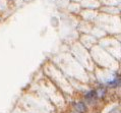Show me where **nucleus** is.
Segmentation results:
<instances>
[{
  "instance_id": "nucleus-2",
  "label": "nucleus",
  "mask_w": 121,
  "mask_h": 113,
  "mask_svg": "<svg viewBox=\"0 0 121 113\" xmlns=\"http://www.w3.org/2000/svg\"><path fill=\"white\" fill-rule=\"evenodd\" d=\"M75 110L78 113H85L86 111V106L83 102H78L75 105Z\"/></svg>"
},
{
  "instance_id": "nucleus-1",
  "label": "nucleus",
  "mask_w": 121,
  "mask_h": 113,
  "mask_svg": "<svg viewBox=\"0 0 121 113\" xmlns=\"http://www.w3.org/2000/svg\"><path fill=\"white\" fill-rule=\"evenodd\" d=\"M85 98L89 102H94L97 99V92H96V90H91V91H89L88 93H86Z\"/></svg>"
},
{
  "instance_id": "nucleus-3",
  "label": "nucleus",
  "mask_w": 121,
  "mask_h": 113,
  "mask_svg": "<svg viewBox=\"0 0 121 113\" xmlns=\"http://www.w3.org/2000/svg\"><path fill=\"white\" fill-rule=\"evenodd\" d=\"M107 85H108V87H110V88H117V87H119V85H120V79L118 78H114L112 81L107 83Z\"/></svg>"
},
{
  "instance_id": "nucleus-4",
  "label": "nucleus",
  "mask_w": 121,
  "mask_h": 113,
  "mask_svg": "<svg viewBox=\"0 0 121 113\" xmlns=\"http://www.w3.org/2000/svg\"><path fill=\"white\" fill-rule=\"evenodd\" d=\"M96 92H97V96H99V97H101V98H103L106 94V91H105L104 88H100L99 91H96Z\"/></svg>"
}]
</instances>
